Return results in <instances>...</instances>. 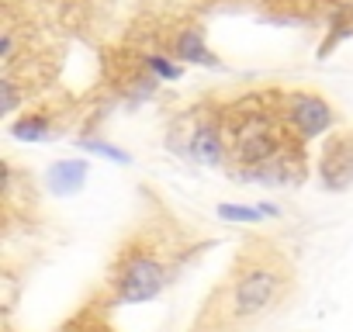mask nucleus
I'll use <instances>...</instances> for the list:
<instances>
[{"label":"nucleus","mask_w":353,"mask_h":332,"mask_svg":"<svg viewBox=\"0 0 353 332\" xmlns=\"http://www.w3.org/2000/svg\"><path fill=\"white\" fill-rule=\"evenodd\" d=\"M288 287L291 267L284 263V256L277 249L253 246L236 260L229 280L215 291L198 318V329L191 332H243L246 325L270 315L288 298Z\"/></svg>","instance_id":"1"},{"label":"nucleus","mask_w":353,"mask_h":332,"mask_svg":"<svg viewBox=\"0 0 353 332\" xmlns=\"http://www.w3.org/2000/svg\"><path fill=\"white\" fill-rule=\"evenodd\" d=\"M284 118V111H281ZM277 111L256 107V101H243L232 107L225 121V138L232 149V159L239 166H250V177H260L267 184L284 180V125Z\"/></svg>","instance_id":"2"},{"label":"nucleus","mask_w":353,"mask_h":332,"mask_svg":"<svg viewBox=\"0 0 353 332\" xmlns=\"http://www.w3.org/2000/svg\"><path fill=\"white\" fill-rule=\"evenodd\" d=\"M166 263L149 253V249H128L118 260L114 270V298L121 304H139V301H152L163 287H166Z\"/></svg>","instance_id":"3"},{"label":"nucleus","mask_w":353,"mask_h":332,"mask_svg":"<svg viewBox=\"0 0 353 332\" xmlns=\"http://www.w3.org/2000/svg\"><path fill=\"white\" fill-rule=\"evenodd\" d=\"M284 125L298 138H319L332 128V107L315 94H291L284 104Z\"/></svg>","instance_id":"4"},{"label":"nucleus","mask_w":353,"mask_h":332,"mask_svg":"<svg viewBox=\"0 0 353 332\" xmlns=\"http://www.w3.org/2000/svg\"><path fill=\"white\" fill-rule=\"evenodd\" d=\"M188 149H191V156H194L201 166H222L225 156H229L225 128H222L219 121H212V118L198 121L194 132H191V138H188Z\"/></svg>","instance_id":"5"},{"label":"nucleus","mask_w":353,"mask_h":332,"mask_svg":"<svg viewBox=\"0 0 353 332\" xmlns=\"http://www.w3.org/2000/svg\"><path fill=\"white\" fill-rule=\"evenodd\" d=\"M322 184L329 191H346L353 184V135L332 138L322 159Z\"/></svg>","instance_id":"6"},{"label":"nucleus","mask_w":353,"mask_h":332,"mask_svg":"<svg viewBox=\"0 0 353 332\" xmlns=\"http://www.w3.org/2000/svg\"><path fill=\"white\" fill-rule=\"evenodd\" d=\"M173 52L184 63H198V66H219V59L212 56V49L205 45V35L198 28H184L173 39Z\"/></svg>","instance_id":"7"},{"label":"nucleus","mask_w":353,"mask_h":332,"mask_svg":"<svg viewBox=\"0 0 353 332\" xmlns=\"http://www.w3.org/2000/svg\"><path fill=\"white\" fill-rule=\"evenodd\" d=\"M83 180H87V163L83 159H63L49 170V187L56 194H73V191L83 187Z\"/></svg>","instance_id":"8"},{"label":"nucleus","mask_w":353,"mask_h":332,"mask_svg":"<svg viewBox=\"0 0 353 332\" xmlns=\"http://www.w3.org/2000/svg\"><path fill=\"white\" fill-rule=\"evenodd\" d=\"M11 135H14V138H25V142H42V138L49 135V121L39 118V114H25L21 121L11 125Z\"/></svg>","instance_id":"9"},{"label":"nucleus","mask_w":353,"mask_h":332,"mask_svg":"<svg viewBox=\"0 0 353 332\" xmlns=\"http://www.w3.org/2000/svg\"><path fill=\"white\" fill-rule=\"evenodd\" d=\"M80 149H87V152H94V156H104V159H114V163L128 166V152L118 149V145H108V142H101V138H80Z\"/></svg>","instance_id":"10"},{"label":"nucleus","mask_w":353,"mask_h":332,"mask_svg":"<svg viewBox=\"0 0 353 332\" xmlns=\"http://www.w3.org/2000/svg\"><path fill=\"white\" fill-rule=\"evenodd\" d=\"M267 211L263 208H243V205H219V218L225 222H260Z\"/></svg>","instance_id":"11"},{"label":"nucleus","mask_w":353,"mask_h":332,"mask_svg":"<svg viewBox=\"0 0 353 332\" xmlns=\"http://www.w3.org/2000/svg\"><path fill=\"white\" fill-rule=\"evenodd\" d=\"M145 66L156 76H163V80H176V76H181V66H176L173 59H163V56H145Z\"/></svg>","instance_id":"12"},{"label":"nucleus","mask_w":353,"mask_h":332,"mask_svg":"<svg viewBox=\"0 0 353 332\" xmlns=\"http://www.w3.org/2000/svg\"><path fill=\"white\" fill-rule=\"evenodd\" d=\"M0 90H4V114H11V111H18V90H14V80H4L0 83Z\"/></svg>","instance_id":"13"}]
</instances>
